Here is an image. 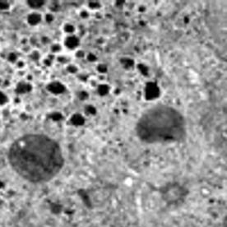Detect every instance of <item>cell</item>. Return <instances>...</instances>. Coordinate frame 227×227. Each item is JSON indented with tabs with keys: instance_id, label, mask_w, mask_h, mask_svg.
I'll return each mask as SVG.
<instances>
[{
	"instance_id": "8",
	"label": "cell",
	"mask_w": 227,
	"mask_h": 227,
	"mask_svg": "<svg viewBox=\"0 0 227 227\" xmlns=\"http://www.w3.org/2000/svg\"><path fill=\"white\" fill-rule=\"evenodd\" d=\"M16 59H17V56L15 55L14 53H11V54H10V56H9V59H10L11 61H12V62L15 61Z\"/></svg>"
},
{
	"instance_id": "6",
	"label": "cell",
	"mask_w": 227,
	"mask_h": 227,
	"mask_svg": "<svg viewBox=\"0 0 227 227\" xmlns=\"http://www.w3.org/2000/svg\"><path fill=\"white\" fill-rule=\"evenodd\" d=\"M9 7V4L6 1H0V10H5L8 9Z\"/></svg>"
},
{
	"instance_id": "3",
	"label": "cell",
	"mask_w": 227,
	"mask_h": 227,
	"mask_svg": "<svg viewBox=\"0 0 227 227\" xmlns=\"http://www.w3.org/2000/svg\"><path fill=\"white\" fill-rule=\"evenodd\" d=\"M30 88H31V87H30L29 85L25 84V83H19L18 86H17L16 91H17L18 94H22V93L26 92L27 91L30 90Z\"/></svg>"
},
{
	"instance_id": "2",
	"label": "cell",
	"mask_w": 227,
	"mask_h": 227,
	"mask_svg": "<svg viewBox=\"0 0 227 227\" xmlns=\"http://www.w3.org/2000/svg\"><path fill=\"white\" fill-rule=\"evenodd\" d=\"M136 132L142 142L148 144L178 143L186 136V122L176 109L158 105L141 115Z\"/></svg>"
},
{
	"instance_id": "7",
	"label": "cell",
	"mask_w": 227,
	"mask_h": 227,
	"mask_svg": "<svg viewBox=\"0 0 227 227\" xmlns=\"http://www.w3.org/2000/svg\"><path fill=\"white\" fill-rule=\"evenodd\" d=\"M7 101H8V98H7L5 94H3L2 91H0V104H4L7 102Z\"/></svg>"
},
{
	"instance_id": "1",
	"label": "cell",
	"mask_w": 227,
	"mask_h": 227,
	"mask_svg": "<svg viewBox=\"0 0 227 227\" xmlns=\"http://www.w3.org/2000/svg\"><path fill=\"white\" fill-rule=\"evenodd\" d=\"M9 159L16 173L31 183L50 181L64 165L61 146L53 138L43 134L18 138L9 149Z\"/></svg>"
},
{
	"instance_id": "4",
	"label": "cell",
	"mask_w": 227,
	"mask_h": 227,
	"mask_svg": "<svg viewBox=\"0 0 227 227\" xmlns=\"http://www.w3.org/2000/svg\"><path fill=\"white\" fill-rule=\"evenodd\" d=\"M43 1H35V0H31V1H27V4L31 8L34 9H38L40 7H41L43 5Z\"/></svg>"
},
{
	"instance_id": "5",
	"label": "cell",
	"mask_w": 227,
	"mask_h": 227,
	"mask_svg": "<svg viewBox=\"0 0 227 227\" xmlns=\"http://www.w3.org/2000/svg\"><path fill=\"white\" fill-rule=\"evenodd\" d=\"M40 20V17L37 14H31L28 17V22L30 24H36Z\"/></svg>"
}]
</instances>
